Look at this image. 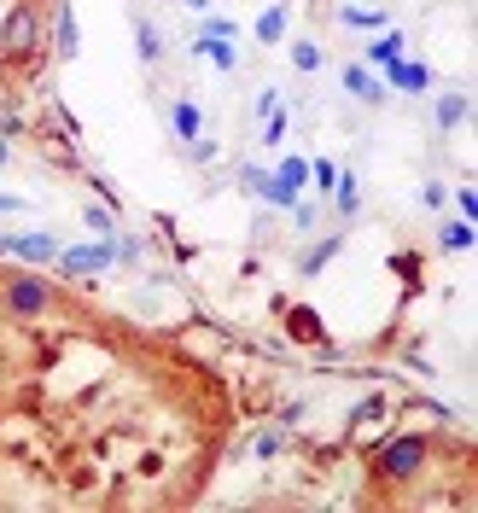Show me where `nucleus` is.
<instances>
[{
  "label": "nucleus",
  "mask_w": 478,
  "mask_h": 513,
  "mask_svg": "<svg viewBox=\"0 0 478 513\" xmlns=\"http://www.w3.org/2000/svg\"><path fill=\"white\" fill-rule=\"evenodd\" d=\"M426 461H432V444H426L420 432H409V438H391V444L379 449V455H374V473L385 484H403V479H414Z\"/></svg>",
  "instance_id": "obj_1"
},
{
  "label": "nucleus",
  "mask_w": 478,
  "mask_h": 513,
  "mask_svg": "<svg viewBox=\"0 0 478 513\" xmlns=\"http://www.w3.org/2000/svg\"><path fill=\"white\" fill-rule=\"evenodd\" d=\"M35 41H41L35 12H30V6H12V12H6V24H0V53L24 59V53H35Z\"/></svg>",
  "instance_id": "obj_2"
},
{
  "label": "nucleus",
  "mask_w": 478,
  "mask_h": 513,
  "mask_svg": "<svg viewBox=\"0 0 478 513\" xmlns=\"http://www.w3.org/2000/svg\"><path fill=\"white\" fill-rule=\"evenodd\" d=\"M6 309L12 315H41V309H53V286L35 280V274H12L6 280Z\"/></svg>",
  "instance_id": "obj_3"
},
{
  "label": "nucleus",
  "mask_w": 478,
  "mask_h": 513,
  "mask_svg": "<svg viewBox=\"0 0 478 513\" xmlns=\"http://www.w3.org/2000/svg\"><path fill=\"white\" fill-rule=\"evenodd\" d=\"M117 257H123V245H117V240H100V245H76V251H59L53 263H59L65 274H100V269H111Z\"/></svg>",
  "instance_id": "obj_4"
},
{
  "label": "nucleus",
  "mask_w": 478,
  "mask_h": 513,
  "mask_svg": "<svg viewBox=\"0 0 478 513\" xmlns=\"http://www.w3.org/2000/svg\"><path fill=\"white\" fill-rule=\"evenodd\" d=\"M6 257H24V263H53L59 257V234H0Z\"/></svg>",
  "instance_id": "obj_5"
},
{
  "label": "nucleus",
  "mask_w": 478,
  "mask_h": 513,
  "mask_svg": "<svg viewBox=\"0 0 478 513\" xmlns=\"http://www.w3.org/2000/svg\"><path fill=\"white\" fill-rule=\"evenodd\" d=\"M385 88H397V94H420V88H432V70L397 59V65H385Z\"/></svg>",
  "instance_id": "obj_6"
},
{
  "label": "nucleus",
  "mask_w": 478,
  "mask_h": 513,
  "mask_svg": "<svg viewBox=\"0 0 478 513\" xmlns=\"http://www.w3.org/2000/svg\"><path fill=\"white\" fill-rule=\"evenodd\" d=\"M344 88H350L362 105H385V94H391V88H385L368 65H350V70H344Z\"/></svg>",
  "instance_id": "obj_7"
},
{
  "label": "nucleus",
  "mask_w": 478,
  "mask_h": 513,
  "mask_svg": "<svg viewBox=\"0 0 478 513\" xmlns=\"http://www.w3.org/2000/svg\"><path fill=\"white\" fill-rule=\"evenodd\" d=\"M170 123H175V140H187V146L205 135V111H199L193 100H175L170 105Z\"/></svg>",
  "instance_id": "obj_8"
},
{
  "label": "nucleus",
  "mask_w": 478,
  "mask_h": 513,
  "mask_svg": "<svg viewBox=\"0 0 478 513\" xmlns=\"http://www.w3.org/2000/svg\"><path fill=\"white\" fill-rule=\"evenodd\" d=\"M403 47H409V41H403V30L374 35V41H368V65H397V59H403Z\"/></svg>",
  "instance_id": "obj_9"
},
{
  "label": "nucleus",
  "mask_w": 478,
  "mask_h": 513,
  "mask_svg": "<svg viewBox=\"0 0 478 513\" xmlns=\"http://www.w3.org/2000/svg\"><path fill=\"white\" fill-rule=\"evenodd\" d=\"M135 53H140V65H158V59H164V35H158L152 18H140L135 24Z\"/></svg>",
  "instance_id": "obj_10"
},
{
  "label": "nucleus",
  "mask_w": 478,
  "mask_h": 513,
  "mask_svg": "<svg viewBox=\"0 0 478 513\" xmlns=\"http://www.w3.org/2000/svg\"><path fill=\"white\" fill-rule=\"evenodd\" d=\"M193 53L210 59L216 70H234V47H228V35H199V41H193Z\"/></svg>",
  "instance_id": "obj_11"
},
{
  "label": "nucleus",
  "mask_w": 478,
  "mask_h": 513,
  "mask_svg": "<svg viewBox=\"0 0 478 513\" xmlns=\"http://www.w3.org/2000/svg\"><path fill=\"white\" fill-rule=\"evenodd\" d=\"M327 199L339 205V216H356V210H362V187H356V175L339 170V181H333V193H327Z\"/></svg>",
  "instance_id": "obj_12"
},
{
  "label": "nucleus",
  "mask_w": 478,
  "mask_h": 513,
  "mask_svg": "<svg viewBox=\"0 0 478 513\" xmlns=\"http://www.w3.org/2000/svg\"><path fill=\"white\" fill-rule=\"evenodd\" d=\"M76 53H82V30H76L70 0H59V59H76Z\"/></svg>",
  "instance_id": "obj_13"
},
{
  "label": "nucleus",
  "mask_w": 478,
  "mask_h": 513,
  "mask_svg": "<svg viewBox=\"0 0 478 513\" xmlns=\"http://www.w3.org/2000/svg\"><path fill=\"white\" fill-rule=\"evenodd\" d=\"M257 41H286V0H274L269 12H263V18H257Z\"/></svg>",
  "instance_id": "obj_14"
},
{
  "label": "nucleus",
  "mask_w": 478,
  "mask_h": 513,
  "mask_svg": "<svg viewBox=\"0 0 478 513\" xmlns=\"http://www.w3.org/2000/svg\"><path fill=\"white\" fill-rule=\"evenodd\" d=\"M274 181H280V187H292V193L304 199V187H309V164H304V158H286V164L274 170Z\"/></svg>",
  "instance_id": "obj_15"
},
{
  "label": "nucleus",
  "mask_w": 478,
  "mask_h": 513,
  "mask_svg": "<svg viewBox=\"0 0 478 513\" xmlns=\"http://www.w3.org/2000/svg\"><path fill=\"white\" fill-rule=\"evenodd\" d=\"M339 234H327V240H321V245H315V251H309V257H304V274H321V269H327V263H333V257H339Z\"/></svg>",
  "instance_id": "obj_16"
},
{
  "label": "nucleus",
  "mask_w": 478,
  "mask_h": 513,
  "mask_svg": "<svg viewBox=\"0 0 478 513\" xmlns=\"http://www.w3.org/2000/svg\"><path fill=\"white\" fill-rule=\"evenodd\" d=\"M292 339H309V344L327 339V333H321V321H315V309H292Z\"/></svg>",
  "instance_id": "obj_17"
},
{
  "label": "nucleus",
  "mask_w": 478,
  "mask_h": 513,
  "mask_svg": "<svg viewBox=\"0 0 478 513\" xmlns=\"http://www.w3.org/2000/svg\"><path fill=\"white\" fill-rule=\"evenodd\" d=\"M461 117H467V94H444L438 100V129H455Z\"/></svg>",
  "instance_id": "obj_18"
},
{
  "label": "nucleus",
  "mask_w": 478,
  "mask_h": 513,
  "mask_svg": "<svg viewBox=\"0 0 478 513\" xmlns=\"http://www.w3.org/2000/svg\"><path fill=\"white\" fill-rule=\"evenodd\" d=\"M467 245H473V222H467V216H455V222L444 228V251H467Z\"/></svg>",
  "instance_id": "obj_19"
},
{
  "label": "nucleus",
  "mask_w": 478,
  "mask_h": 513,
  "mask_svg": "<svg viewBox=\"0 0 478 513\" xmlns=\"http://www.w3.org/2000/svg\"><path fill=\"white\" fill-rule=\"evenodd\" d=\"M292 65L298 70H321V47H315V41H292Z\"/></svg>",
  "instance_id": "obj_20"
},
{
  "label": "nucleus",
  "mask_w": 478,
  "mask_h": 513,
  "mask_svg": "<svg viewBox=\"0 0 478 513\" xmlns=\"http://www.w3.org/2000/svg\"><path fill=\"white\" fill-rule=\"evenodd\" d=\"M339 18L344 24H356V30H379V24H385V12H362V6H344Z\"/></svg>",
  "instance_id": "obj_21"
},
{
  "label": "nucleus",
  "mask_w": 478,
  "mask_h": 513,
  "mask_svg": "<svg viewBox=\"0 0 478 513\" xmlns=\"http://www.w3.org/2000/svg\"><path fill=\"white\" fill-rule=\"evenodd\" d=\"M309 181H315V193H333V181H339V170H333L327 158H315V164H309Z\"/></svg>",
  "instance_id": "obj_22"
},
{
  "label": "nucleus",
  "mask_w": 478,
  "mask_h": 513,
  "mask_svg": "<svg viewBox=\"0 0 478 513\" xmlns=\"http://www.w3.org/2000/svg\"><path fill=\"white\" fill-rule=\"evenodd\" d=\"M82 222H88L94 234H105V240H111V228H117V222H111V210H100V205H88V210H82Z\"/></svg>",
  "instance_id": "obj_23"
},
{
  "label": "nucleus",
  "mask_w": 478,
  "mask_h": 513,
  "mask_svg": "<svg viewBox=\"0 0 478 513\" xmlns=\"http://www.w3.org/2000/svg\"><path fill=\"white\" fill-rule=\"evenodd\" d=\"M286 140V111H269V129H263V146H280Z\"/></svg>",
  "instance_id": "obj_24"
},
{
  "label": "nucleus",
  "mask_w": 478,
  "mask_h": 513,
  "mask_svg": "<svg viewBox=\"0 0 478 513\" xmlns=\"http://www.w3.org/2000/svg\"><path fill=\"white\" fill-rule=\"evenodd\" d=\"M444 199H449L444 181H426V187H420V205H426V210H444Z\"/></svg>",
  "instance_id": "obj_25"
},
{
  "label": "nucleus",
  "mask_w": 478,
  "mask_h": 513,
  "mask_svg": "<svg viewBox=\"0 0 478 513\" xmlns=\"http://www.w3.org/2000/svg\"><path fill=\"white\" fill-rule=\"evenodd\" d=\"M455 205H461V216L473 222V216H478V193H473V187H455Z\"/></svg>",
  "instance_id": "obj_26"
},
{
  "label": "nucleus",
  "mask_w": 478,
  "mask_h": 513,
  "mask_svg": "<svg viewBox=\"0 0 478 513\" xmlns=\"http://www.w3.org/2000/svg\"><path fill=\"white\" fill-rule=\"evenodd\" d=\"M379 409H385V403H379V397H368V403H362V409L350 414V426H362V420H374V414H379Z\"/></svg>",
  "instance_id": "obj_27"
},
{
  "label": "nucleus",
  "mask_w": 478,
  "mask_h": 513,
  "mask_svg": "<svg viewBox=\"0 0 478 513\" xmlns=\"http://www.w3.org/2000/svg\"><path fill=\"white\" fill-rule=\"evenodd\" d=\"M257 111H263V117H269V111H280V94H274V88H263V94H257Z\"/></svg>",
  "instance_id": "obj_28"
},
{
  "label": "nucleus",
  "mask_w": 478,
  "mask_h": 513,
  "mask_svg": "<svg viewBox=\"0 0 478 513\" xmlns=\"http://www.w3.org/2000/svg\"><path fill=\"white\" fill-rule=\"evenodd\" d=\"M181 6H187V12H210V0H181Z\"/></svg>",
  "instance_id": "obj_29"
},
{
  "label": "nucleus",
  "mask_w": 478,
  "mask_h": 513,
  "mask_svg": "<svg viewBox=\"0 0 478 513\" xmlns=\"http://www.w3.org/2000/svg\"><path fill=\"white\" fill-rule=\"evenodd\" d=\"M0 210H18V199H12V193H0Z\"/></svg>",
  "instance_id": "obj_30"
}]
</instances>
